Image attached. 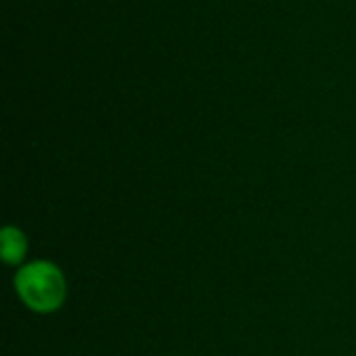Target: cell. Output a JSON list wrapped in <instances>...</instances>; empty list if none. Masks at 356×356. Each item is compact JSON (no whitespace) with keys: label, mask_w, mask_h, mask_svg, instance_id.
<instances>
[{"label":"cell","mask_w":356,"mask_h":356,"mask_svg":"<svg viewBox=\"0 0 356 356\" xmlns=\"http://www.w3.org/2000/svg\"><path fill=\"white\" fill-rule=\"evenodd\" d=\"M0 246H2V259L8 265H17L25 254L27 242H25V236L19 229L4 227L2 234H0Z\"/></svg>","instance_id":"obj_2"},{"label":"cell","mask_w":356,"mask_h":356,"mask_svg":"<svg viewBox=\"0 0 356 356\" xmlns=\"http://www.w3.org/2000/svg\"><path fill=\"white\" fill-rule=\"evenodd\" d=\"M15 288L21 300L38 313L56 311L67 296L63 273L46 261H38L21 269L17 273Z\"/></svg>","instance_id":"obj_1"}]
</instances>
